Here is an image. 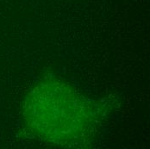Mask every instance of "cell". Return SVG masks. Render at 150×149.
Instances as JSON below:
<instances>
[{
  "instance_id": "1",
  "label": "cell",
  "mask_w": 150,
  "mask_h": 149,
  "mask_svg": "<svg viewBox=\"0 0 150 149\" xmlns=\"http://www.w3.org/2000/svg\"><path fill=\"white\" fill-rule=\"evenodd\" d=\"M24 117L30 129L44 141L76 147L90 138L96 116L89 103L63 81H42L28 94Z\"/></svg>"
}]
</instances>
